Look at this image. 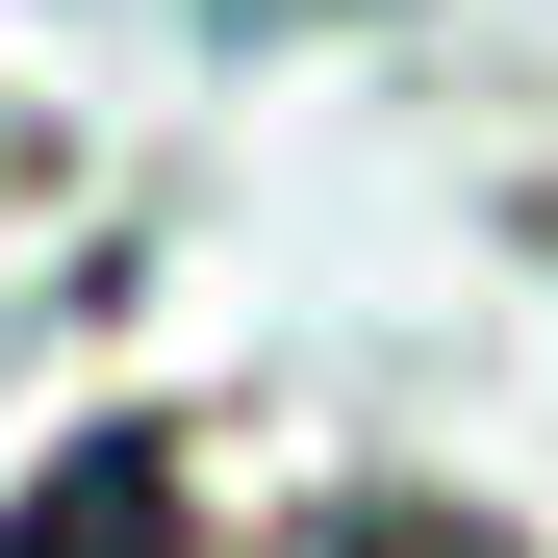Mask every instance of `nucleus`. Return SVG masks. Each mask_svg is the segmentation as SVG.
<instances>
[]
</instances>
